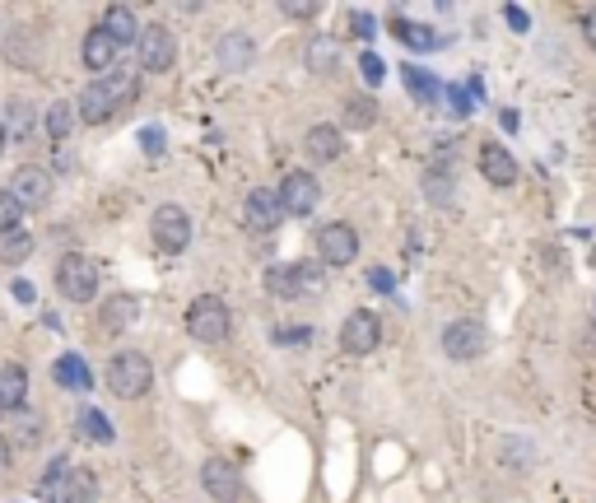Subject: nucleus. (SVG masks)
<instances>
[{"mask_svg":"<svg viewBox=\"0 0 596 503\" xmlns=\"http://www.w3.org/2000/svg\"><path fill=\"white\" fill-rule=\"evenodd\" d=\"M136 94H140V84H136V75L131 70H112V75H98V80H89L84 84V94H80V122H112L122 108H131L136 103Z\"/></svg>","mask_w":596,"mask_h":503,"instance_id":"nucleus-1","label":"nucleus"},{"mask_svg":"<svg viewBox=\"0 0 596 503\" xmlns=\"http://www.w3.org/2000/svg\"><path fill=\"white\" fill-rule=\"evenodd\" d=\"M136 56H140V70H149V75H168V70H173V56H177L173 33H168L163 24H149L145 33H140V42H136Z\"/></svg>","mask_w":596,"mask_h":503,"instance_id":"nucleus-6","label":"nucleus"},{"mask_svg":"<svg viewBox=\"0 0 596 503\" xmlns=\"http://www.w3.org/2000/svg\"><path fill=\"white\" fill-rule=\"evenodd\" d=\"M368 285L378 289V294H392V289H396V275H392V271H382V266H378V271H368Z\"/></svg>","mask_w":596,"mask_h":503,"instance_id":"nucleus-38","label":"nucleus"},{"mask_svg":"<svg viewBox=\"0 0 596 503\" xmlns=\"http://www.w3.org/2000/svg\"><path fill=\"white\" fill-rule=\"evenodd\" d=\"M10 131H14L19 140L33 131V108H28V103H10Z\"/></svg>","mask_w":596,"mask_h":503,"instance_id":"nucleus-33","label":"nucleus"},{"mask_svg":"<svg viewBox=\"0 0 596 503\" xmlns=\"http://www.w3.org/2000/svg\"><path fill=\"white\" fill-rule=\"evenodd\" d=\"M140 145H145L149 159H159V154H163V131H159V126H145V131H140Z\"/></svg>","mask_w":596,"mask_h":503,"instance_id":"nucleus-37","label":"nucleus"},{"mask_svg":"<svg viewBox=\"0 0 596 503\" xmlns=\"http://www.w3.org/2000/svg\"><path fill=\"white\" fill-rule=\"evenodd\" d=\"M19 219H24V205L14 201L10 191H0V233H14V229H24V224H19Z\"/></svg>","mask_w":596,"mask_h":503,"instance_id":"nucleus-32","label":"nucleus"},{"mask_svg":"<svg viewBox=\"0 0 596 503\" xmlns=\"http://www.w3.org/2000/svg\"><path fill=\"white\" fill-rule=\"evenodd\" d=\"M308 66H312V70H322V75H331V70H336V42H331V38H312V47H308Z\"/></svg>","mask_w":596,"mask_h":503,"instance_id":"nucleus-29","label":"nucleus"},{"mask_svg":"<svg viewBox=\"0 0 596 503\" xmlns=\"http://www.w3.org/2000/svg\"><path fill=\"white\" fill-rule=\"evenodd\" d=\"M14 196V201L24 205V210H33V205H47V196H52V173L38 164H24V168H14L10 177V187H5Z\"/></svg>","mask_w":596,"mask_h":503,"instance_id":"nucleus-12","label":"nucleus"},{"mask_svg":"<svg viewBox=\"0 0 596 503\" xmlns=\"http://www.w3.org/2000/svg\"><path fill=\"white\" fill-rule=\"evenodd\" d=\"M359 75H364V84H382V75H387L382 56H378V52H364V56H359Z\"/></svg>","mask_w":596,"mask_h":503,"instance_id":"nucleus-34","label":"nucleus"},{"mask_svg":"<svg viewBox=\"0 0 596 503\" xmlns=\"http://www.w3.org/2000/svg\"><path fill=\"white\" fill-rule=\"evenodd\" d=\"M103 28H108V38L117 42V47H126V42H140V33H145L131 5H108V10H103Z\"/></svg>","mask_w":596,"mask_h":503,"instance_id":"nucleus-18","label":"nucleus"},{"mask_svg":"<svg viewBox=\"0 0 596 503\" xmlns=\"http://www.w3.org/2000/svg\"><path fill=\"white\" fill-rule=\"evenodd\" d=\"M308 340V327H285V331H275V345H303Z\"/></svg>","mask_w":596,"mask_h":503,"instance_id":"nucleus-41","label":"nucleus"},{"mask_svg":"<svg viewBox=\"0 0 596 503\" xmlns=\"http://www.w3.org/2000/svg\"><path fill=\"white\" fill-rule=\"evenodd\" d=\"M80 429H84V438H94V443H112V424L103 420L94 406L80 410Z\"/></svg>","mask_w":596,"mask_h":503,"instance_id":"nucleus-30","label":"nucleus"},{"mask_svg":"<svg viewBox=\"0 0 596 503\" xmlns=\"http://www.w3.org/2000/svg\"><path fill=\"white\" fill-rule=\"evenodd\" d=\"M280 215H285V205H280V191H271V187L247 191V201H243V224H247L252 233H275V229H280Z\"/></svg>","mask_w":596,"mask_h":503,"instance_id":"nucleus-11","label":"nucleus"},{"mask_svg":"<svg viewBox=\"0 0 596 503\" xmlns=\"http://www.w3.org/2000/svg\"><path fill=\"white\" fill-rule=\"evenodd\" d=\"M280 14H289V19H312V14H317V0H308V5H294V0H289V5H280Z\"/></svg>","mask_w":596,"mask_h":503,"instance_id":"nucleus-43","label":"nucleus"},{"mask_svg":"<svg viewBox=\"0 0 596 503\" xmlns=\"http://www.w3.org/2000/svg\"><path fill=\"white\" fill-rule=\"evenodd\" d=\"M52 378L61 382V387H70V392H84V387H89V368H84V359L80 354H61V359H56V368H52Z\"/></svg>","mask_w":596,"mask_h":503,"instance_id":"nucleus-23","label":"nucleus"},{"mask_svg":"<svg viewBox=\"0 0 596 503\" xmlns=\"http://www.w3.org/2000/svg\"><path fill=\"white\" fill-rule=\"evenodd\" d=\"M108 387H112V396H122V401H136V396H145L149 387H154V364H149L140 350L112 354V364H108Z\"/></svg>","mask_w":596,"mask_h":503,"instance_id":"nucleus-2","label":"nucleus"},{"mask_svg":"<svg viewBox=\"0 0 596 503\" xmlns=\"http://www.w3.org/2000/svg\"><path fill=\"white\" fill-rule=\"evenodd\" d=\"M401 80H406L410 98H415V103H424V108H434L438 98L447 94L443 84H438V80H434V75H429V70H424V66H415V61H410V66H401Z\"/></svg>","mask_w":596,"mask_h":503,"instance_id":"nucleus-19","label":"nucleus"},{"mask_svg":"<svg viewBox=\"0 0 596 503\" xmlns=\"http://www.w3.org/2000/svg\"><path fill=\"white\" fill-rule=\"evenodd\" d=\"M66 485H70V462L66 457H52L47 471H42V480H38V494L47 503H66Z\"/></svg>","mask_w":596,"mask_h":503,"instance_id":"nucleus-22","label":"nucleus"},{"mask_svg":"<svg viewBox=\"0 0 596 503\" xmlns=\"http://www.w3.org/2000/svg\"><path fill=\"white\" fill-rule=\"evenodd\" d=\"M201 485H205V494L219 499V503H238V499H243V476H238V466H233L229 457H205Z\"/></svg>","mask_w":596,"mask_h":503,"instance_id":"nucleus-8","label":"nucleus"},{"mask_svg":"<svg viewBox=\"0 0 596 503\" xmlns=\"http://www.w3.org/2000/svg\"><path fill=\"white\" fill-rule=\"evenodd\" d=\"M0 462H5V448H0Z\"/></svg>","mask_w":596,"mask_h":503,"instance_id":"nucleus-46","label":"nucleus"},{"mask_svg":"<svg viewBox=\"0 0 596 503\" xmlns=\"http://www.w3.org/2000/svg\"><path fill=\"white\" fill-rule=\"evenodd\" d=\"M340 345L350 354H373L382 345V322L378 313H368V308H354L345 317V327H340Z\"/></svg>","mask_w":596,"mask_h":503,"instance_id":"nucleus-10","label":"nucleus"},{"mask_svg":"<svg viewBox=\"0 0 596 503\" xmlns=\"http://www.w3.org/2000/svg\"><path fill=\"white\" fill-rule=\"evenodd\" d=\"M345 126H354V131H368V126L378 122V103L373 98H345Z\"/></svg>","mask_w":596,"mask_h":503,"instance_id":"nucleus-26","label":"nucleus"},{"mask_svg":"<svg viewBox=\"0 0 596 503\" xmlns=\"http://www.w3.org/2000/svg\"><path fill=\"white\" fill-rule=\"evenodd\" d=\"M503 19H508V24H513L517 33H527V24H531V19H527V10H522V5H503Z\"/></svg>","mask_w":596,"mask_h":503,"instance_id":"nucleus-40","label":"nucleus"},{"mask_svg":"<svg viewBox=\"0 0 596 503\" xmlns=\"http://www.w3.org/2000/svg\"><path fill=\"white\" fill-rule=\"evenodd\" d=\"M117 52H122V47L108 38V28H103V24L84 33L80 56H84V66H89V70H103V75H112V61H117Z\"/></svg>","mask_w":596,"mask_h":503,"instance_id":"nucleus-16","label":"nucleus"},{"mask_svg":"<svg viewBox=\"0 0 596 503\" xmlns=\"http://www.w3.org/2000/svg\"><path fill=\"white\" fill-rule=\"evenodd\" d=\"M392 33L401 42H406V47H429V28H420V24H410V19H401V14H392Z\"/></svg>","mask_w":596,"mask_h":503,"instance_id":"nucleus-31","label":"nucleus"},{"mask_svg":"<svg viewBox=\"0 0 596 503\" xmlns=\"http://www.w3.org/2000/svg\"><path fill=\"white\" fill-rule=\"evenodd\" d=\"M480 177L494 187H513L517 182V159L503 145H480Z\"/></svg>","mask_w":596,"mask_h":503,"instance_id":"nucleus-15","label":"nucleus"},{"mask_svg":"<svg viewBox=\"0 0 596 503\" xmlns=\"http://www.w3.org/2000/svg\"><path fill=\"white\" fill-rule=\"evenodd\" d=\"M94 499H98V480H94V471H70L66 503H94Z\"/></svg>","mask_w":596,"mask_h":503,"instance_id":"nucleus-28","label":"nucleus"},{"mask_svg":"<svg viewBox=\"0 0 596 503\" xmlns=\"http://www.w3.org/2000/svg\"><path fill=\"white\" fill-rule=\"evenodd\" d=\"M140 303L131 299V294H112V299H103V308H98V331L103 336H122V331H131V322H136Z\"/></svg>","mask_w":596,"mask_h":503,"instance_id":"nucleus-14","label":"nucleus"},{"mask_svg":"<svg viewBox=\"0 0 596 503\" xmlns=\"http://www.w3.org/2000/svg\"><path fill=\"white\" fill-rule=\"evenodd\" d=\"M298 280H303V299H308V294H322V271H317V261H303V266H298Z\"/></svg>","mask_w":596,"mask_h":503,"instance_id":"nucleus-35","label":"nucleus"},{"mask_svg":"<svg viewBox=\"0 0 596 503\" xmlns=\"http://www.w3.org/2000/svg\"><path fill=\"white\" fill-rule=\"evenodd\" d=\"M33 247H38V238H33L28 229L0 233V261H10V266H19V261L33 257Z\"/></svg>","mask_w":596,"mask_h":503,"instance_id":"nucleus-24","label":"nucleus"},{"mask_svg":"<svg viewBox=\"0 0 596 503\" xmlns=\"http://www.w3.org/2000/svg\"><path fill=\"white\" fill-rule=\"evenodd\" d=\"M317 257L326 261V266H350L354 257H359V233L350 229V224H322L317 229Z\"/></svg>","mask_w":596,"mask_h":503,"instance_id":"nucleus-7","label":"nucleus"},{"mask_svg":"<svg viewBox=\"0 0 596 503\" xmlns=\"http://www.w3.org/2000/svg\"><path fill=\"white\" fill-rule=\"evenodd\" d=\"M280 205H285V215L303 219L317 210V177L312 173H289L285 182H280Z\"/></svg>","mask_w":596,"mask_h":503,"instance_id":"nucleus-13","label":"nucleus"},{"mask_svg":"<svg viewBox=\"0 0 596 503\" xmlns=\"http://www.w3.org/2000/svg\"><path fill=\"white\" fill-rule=\"evenodd\" d=\"M350 28L359 33V38H373V14H368V10H354V14H350Z\"/></svg>","mask_w":596,"mask_h":503,"instance_id":"nucleus-39","label":"nucleus"},{"mask_svg":"<svg viewBox=\"0 0 596 503\" xmlns=\"http://www.w3.org/2000/svg\"><path fill=\"white\" fill-rule=\"evenodd\" d=\"M303 150H308V159H317V164H336L340 154H345V140H340L336 126H312L308 136H303Z\"/></svg>","mask_w":596,"mask_h":503,"instance_id":"nucleus-17","label":"nucleus"},{"mask_svg":"<svg viewBox=\"0 0 596 503\" xmlns=\"http://www.w3.org/2000/svg\"><path fill=\"white\" fill-rule=\"evenodd\" d=\"M10 294H14V299H19V303H33V285H28V280H14V285H10Z\"/></svg>","mask_w":596,"mask_h":503,"instance_id":"nucleus-44","label":"nucleus"},{"mask_svg":"<svg viewBox=\"0 0 596 503\" xmlns=\"http://www.w3.org/2000/svg\"><path fill=\"white\" fill-rule=\"evenodd\" d=\"M56 289H61L70 303H94V294H98L94 257H84V252H66V257L56 261Z\"/></svg>","mask_w":596,"mask_h":503,"instance_id":"nucleus-3","label":"nucleus"},{"mask_svg":"<svg viewBox=\"0 0 596 503\" xmlns=\"http://www.w3.org/2000/svg\"><path fill=\"white\" fill-rule=\"evenodd\" d=\"M149 233H154V243H159L168 257H177V252L191 247V215L182 205H159L154 219H149Z\"/></svg>","mask_w":596,"mask_h":503,"instance_id":"nucleus-5","label":"nucleus"},{"mask_svg":"<svg viewBox=\"0 0 596 503\" xmlns=\"http://www.w3.org/2000/svg\"><path fill=\"white\" fill-rule=\"evenodd\" d=\"M583 42L596 52V5H587V10H583Z\"/></svg>","mask_w":596,"mask_h":503,"instance_id":"nucleus-42","label":"nucleus"},{"mask_svg":"<svg viewBox=\"0 0 596 503\" xmlns=\"http://www.w3.org/2000/svg\"><path fill=\"white\" fill-rule=\"evenodd\" d=\"M70 131H75V103H52L47 108V136H52V145H66Z\"/></svg>","mask_w":596,"mask_h":503,"instance_id":"nucleus-25","label":"nucleus"},{"mask_svg":"<svg viewBox=\"0 0 596 503\" xmlns=\"http://www.w3.org/2000/svg\"><path fill=\"white\" fill-rule=\"evenodd\" d=\"M187 331L201 345H219V340L229 336V308L219 294H201V299H191L187 308Z\"/></svg>","mask_w":596,"mask_h":503,"instance_id":"nucleus-4","label":"nucleus"},{"mask_svg":"<svg viewBox=\"0 0 596 503\" xmlns=\"http://www.w3.org/2000/svg\"><path fill=\"white\" fill-rule=\"evenodd\" d=\"M489 345L485 327L480 322H471V317H461V322H452V327L443 331V354L447 359H457V364H466V359H480Z\"/></svg>","mask_w":596,"mask_h":503,"instance_id":"nucleus-9","label":"nucleus"},{"mask_svg":"<svg viewBox=\"0 0 596 503\" xmlns=\"http://www.w3.org/2000/svg\"><path fill=\"white\" fill-rule=\"evenodd\" d=\"M0 150H5V126H0Z\"/></svg>","mask_w":596,"mask_h":503,"instance_id":"nucleus-45","label":"nucleus"},{"mask_svg":"<svg viewBox=\"0 0 596 503\" xmlns=\"http://www.w3.org/2000/svg\"><path fill=\"white\" fill-rule=\"evenodd\" d=\"M28 396L24 364H0V410H19Z\"/></svg>","mask_w":596,"mask_h":503,"instance_id":"nucleus-21","label":"nucleus"},{"mask_svg":"<svg viewBox=\"0 0 596 503\" xmlns=\"http://www.w3.org/2000/svg\"><path fill=\"white\" fill-rule=\"evenodd\" d=\"M261 285H266V294L271 299H303V280H298V266H266V275H261Z\"/></svg>","mask_w":596,"mask_h":503,"instance_id":"nucleus-20","label":"nucleus"},{"mask_svg":"<svg viewBox=\"0 0 596 503\" xmlns=\"http://www.w3.org/2000/svg\"><path fill=\"white\" fill-rule=\"evenodd\" d=\"M447 103H452V112H457V117H471V94H466V89H461V84H452V89H447Z\"/></svg>","mask_w":596,"mask_h":503,"instance_id":"nucleus-36","label":"nucleus"},{"mask_svg":"<svg viewBox=\"0 0 596 503\" xmlns=\"http://www.w3.org/2000/svg\"><path fill=\"white\" fill-rule=\"evenodd\" d=\"M219 61H224L229 70H243L247 61H252V42H247L243 33H229V38H224V47H219Z\"/></svg>","mask_w":596,"mask_h":503,"instance_id":"nucleus-27","label":"nucleus"}]
</instances>
